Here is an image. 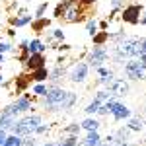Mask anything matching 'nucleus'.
<instances>
[{
	"mask_svg": "<svg viewBox=\"0 0 146 146\" xmlns=\"http://www.w3.org/2000/svg\"><path fill=\"white\" fill-rule=\"evenodd\" d=\"M6 136H8V131H6V129H0V146L4 144V140H6Z\"/></svg>",
	"mask_w": 146,
	"mask_h": 146,
	"instance_id": "obj_47",
	"label": "nucleus"
},
{
	"mask_svg": "<svg viewBox=\"0 0 146 146\" xmlns=\"http://www.w3.org/2000/svg\"><path fill=\"white\" fill-rule=\"evenodd\" d=\"M43 66H47V56L43 55V53H33V55H29V58H27L25 64H23V68H25L27 72H31L35 68H43Z\"/></svg>",
	"mask_w": 146,
	"mask_h": 146,
	"instance_id": "obj_12",
	"label": "nucleus"
},
{
	"mask_svg": "<svg viewBox=\"0 0 146 146\" xmlns=\"http://www.w3.org/2000/svg\"><path fill=\"white\" fill-rule=\"evenodd\" d=\"M62 14H64V8H62V4L58 2V4L55 6V18L56 20H62Z\"/></svg>",
	"mask_w": 146,
	"mask_h": 146,
	"instance_id": "obj_40",
	"label": "nucleus"
},
{
	"mask_svg": "<svg viewBox=\"0 0 146 146\" xmlns=\"http://www.w3.org/2000/svg\"><path fill=\"white\" fill-rule=\"evenodd\" d=\"M127 127H129L131 133H140V131L146 129V119L142 115H131L127 119Z\"/></svg>",
	"mask_w": 146,
	"mask_h": 146,
	"instance_id": "obj_13",
	"label": "nucleus"
},
{
	"mask_svg": "<svg viewBox=\"0 0 146 146\" xmlns=\"http://www.w3.org/2000/svg\"><path fill=\"white\" fill-rule=\"evenodd\" d=\"M47 92H49V84L47 82H41V84H33L31 86V94L35 98H45Z\"/></svg>",
	"mask_w": 146,
	"mask_h": 146,
	"instance_id": "obj_23",
	"label": "nucleus"
},
{
	"mask_svg": "<svg viewBox=\"0 0 146 146\" xmlns=\"http://www.w3.org/2000/svg\"><path fill=\"white\" fill-rule=\"evenodd\" d=\"M78 103V94L76 92L64 90L58 84H49V92L43 98V109L47 113H64L70 111Z\"/></svg>",
	"mask_w": 146,
	"mask_h": 146,
	"instance_id": "obj_1",
	"label": "nucleus"
},
{
	"mask_svg": "<svg viewBox=\"0 0 146 146\" xmlns=\"http://www.w3.org/2000/svg\"><path fill=\"white\" fill-rule=\"evenodd\" d=\"M31 22H33V16H29V14L10 18V25H12V27H25V25H29Z\"/></svg>",
	"mask_w": 146,
	"mask_h": 146,
	"instance_id": "obj_20",
	"label": "nucleus"
},
{
	"mask_svg": "<svg viewBox=\"0 0 146 146\" xmlns=\"http://www.w3.org/2000/svg\"><path fill=\"white\" fill-rule=\"evenodd\" d=\"M100 142H101L100 131H88V133H86V138H84V140H80L78 146H98Z\"/></svg>",
	"mask_w": 146,
	"mask_h": 146,
	"instance_id": "obj_17",
	"label": "nucleus"
},
{
	"mask_svg": "<svg viewBox=\"0 0 146 146\" xmlns=\"http://www.w3.org/2000/svg\"><path fill=\"white\" fill-rule=\"evenodd\" d=\"M12 105H14V109L20 113V115H25V113H33L35 111V105H33V98L29 96V94H20L16 100L12 101Z\"/></svg>",
	"mask_w": 146,
	"mask_h": 146,
	"instance_id": "obj_9",
	"label": "nucleus"
},
{
	"mask_svg": "<svg viewBox=\"0 0 146 146\" xmlns=\"http://www.w3.org/2000/svg\"><path fill=\"white\" fill-rule=\"evenodd\" d=\"M127 37H129V35L125 33L123 29H119V31H115V33H111V31H109V41H111L113 45L121 43V41H123V39H127Z\"/></svg>",
	"mask_w": 146,
	"mask_h": 146,
	"instance_id": "obj_30",
	"label": "nucleus"
},
{
	"mask_svg": "<svg viewBox=\"0 0 146 146\" xmlns=\"http://www.w3.org/2000/svg\"><path fill=\"white\" fill-rule=\"evenodd\" d=\"M29 25H31V29H33L37 35H41V33H45L47 27L51 25V20H49V18H33V22L29 23Z\"/></svg>",
	"mask_w": 146,
	"mask_h": 146,
	"instance_id": "obj_18",
	"label": "nucleus"
},
{
	"mask_svg": "<svg viewBox=\"0 0 146 146\" xmlns=\"http://www.w3.org/2000/svg\"><path fill=\"white\" fill-rule=\"evenodd\" d=\"M142 14H144V6H142V4H125L119 16H121V22H123V23L138 25Z\"/></svg>",
	"mask_w": 146,
	"mask_h": 146,
	"instance_id": "obj_5",
	"label": "nucleus"
},
{
	"mask_svg": "<svg viewBox=\"0 0 146 146\" xmlns=\"http://www.w3.org/2000/svg\"><path fill=\"white\" fill-rule=\"evenodd\" d=\"M76 4L84 6V8H90V6H94V4H96V0H76Z\"/></svg>",
	"mask_w": 146,
	"mask_h": 146,
	"instance_id": "obj_42",
	"label": "nucleus"
},
{
	"mask_svg": "<svg viewBox=\"0 0 146 146\" xmlns=\"http://www.w3.org/2000/svg\"><path fill=\"white\" fill-rule=\"evenodd\" d=\"M27 45H29V39H22L18 45V51H27Z\"/></svg>",
	"mask_w": 146,
	"mask_h": 146,
	"instance_id": "obj_43",
	"label": "nucleus"
},
{
	"mask_svg": "<svg viewBox=\"0 0 146 146\" xmlns=\"http://www.w3.org/2000/svg\"><path fill=\"white\" fill-rule=\"evenodd\" d=\"M138 41H140V55H144L146 53V37H138Z\"/></svg>",
	"mask_w": 146,
	"mask_h": 146,
	"instance_id": "obj_45",
	"label": "nucleus"
},
{
	"mask_svg": "<svg viewBox=\"0 0 146 146\" xmlns=\"http://www.w3.org/2000/svg\"><path fill=\"white\" fill-rule=\"evenodd\" d=\"M20 117V113L14 109V105H6V107H2L0 109V129H6V131H10V127L16 123V119Z\"/></svg>",
	"mask_w": 146,
	"mask_h": 146,
	"instance_id": "obj_11",
	"label": "nucleus"
},
{
	"mask_svg": "<svg viewBox=\"0 0 146 146\" xmlns=\"http://www.w3.org/2000/svg\"><path fill=\"white\" fill-rule=\"evenodd\" d=\"M113 80H115V72L111 70L107 76H100V78L96 80V84H98V86H103V88H109V84H111Z\"/></svg>",
	"mask_w": 146,
	"mask_h": 146,
	"instance_id": "obj_29",
	"label": "nucleus"
},
{
	"mask_svg": "<svg viewBox=\"0 0 146 146\" xmlns=\"http://www.w3.org/2000/svg\"><path fill=\"white\" fill-rule=\"evenodd\" d=\"M14 86H16V94H25L27 86H31V78L29 74H20L14 78Z\"/></svg>",
	"mask_w": 146,
	"mask_h": 146,
	"instance_id": "obj_15",
	"label": "nucleus"
},
{
	"mask_svg": "<svg viewBox=\"0 0 146 146\" xmlns=\"http://www.w3.org/2000/svg\"><path fill=\"white\" fill-rule=\"evenodd\" d=\"M109 72H111V68L105 66V64H103V66H98V68H96V74H98V76H107Z\"/></svg>",
	"mask_w": 146,
	"mask_h": 146,
	"instance_id": "obj_38",
	"label": "nucleus"
},
{
	"mask_svg": "<svg viewBox=\"0 0 146 146\" xmlns=\"http://www.w3.org/2000/svg\"><path fill=\"white\" fill-rule=\"evenodd\" d=\"M136 58H138V62L142 64V68H144V70H146V53H144V55H138V56H136Z\"/></svg>",
	"mask_w": 146,
	"mask_h": 146,
	"instance_id": "obj_48",
	"label": "nucleus"
},
{
	"mask_svg": "<svg viewBox=\"0 0 146 146\" xmlns=\"http://www.w3.org/2000/svg\"><path fill=\"white\" fill-rule=\"evenodd\" d=\"M51 35H53V39L58 41V43L64 41V31H62V27H55V29H51Z\"/></svg>",
	"mask_w": 146,
	"mask_h": 146,
	"instance_id": "obj_33",
	"label": "nucleus"
},
{
	"mask_svg": "<svg viewBox=\"0 0 146 146\" xmlns=\"http://www.w3.org/2000/svg\"><path fill=\"white\" fill-rule=\"evenodd\" d=\"M144 144H146V140H144Z\"/></svg>",
	"mask_w": 146,
	"mask_h": 146,
	"instance_id": "obj_55",
	"label": "nucleus"
},
{
	"mask_svg": "<svg viewBox=\"0 0 146 146\" xmlns=\"http://www.w3.org/2000/svg\"><path fill=\"white\" fill-rule=\"evenodd\" d=\"M88 74H90V64L86 60H78L68 70V80L72 84H84L86 78H88Z\"/></svg>",
	"mask_w": 146,
	"mask_h": 146,
	"instance_id": "obj_7",
	"label": "nucleus"
},
{
	"mask_svg": "<svg viewBox=\"0 0 146 146\" xmlns=\"http://www.w3.org/2000/svg\"><path fill=\"white\" fill-rule=\"evenodd\" d=\"M0 72H2V62H0Z\"/></svg>",
	"mask_w": 146,
	"mask_h": 146,
	"instance_id": "obj_54",
	"label": "nucleus"
},
{
	"mask_svg": "<svg viewBox=\"0 0 146 146\" xmlns=\"http://www.w3.org/2000/svg\"><path fill=\"white\" fill-rule=\"evenodd\" d=\"M29 78L33 84H41V82H49V68L43 66V68H35L29 72Z\"/></svg>",
	"mask_w": 146,
	"mask_h": 146,
	"instance_id": "obj_16",
	"label": "nucleus"
},
{
	"mask_svg": "<svg viewBox=\"0 0 146 146\" xmlns=\"http://www.w3.org/2000/svg\"><path fill=\"white\" fill-rule=\"evenodd\" d=\"M43 123V115L41 113H29V115H23V117H18L16 123L10 127L12 135H18V136H33L35 135V129Z\"/></svg>",
	"mask_w": 146,
	"mask_h": 146,
	"instance_id": "obj_2",
	"label": "nucleus"
},
{
	"mask_svg": "<svg viewBox=\"0 0 146 146\" xmlns=\"http://www.w3.org/2000/svg\"><path fill=\"white\" fill-rule=\"evenodd\" d=\"M98 27H100V31H107V29H109V22H107V20H103V22L98 23Z\"/></svg>",
	"mask_w": 146,
	"mask_h": 146,
	"instance_id": "obj_44",
	"label": "nucleus"
},
{
	"mask_svg": "<svg viewBox=\"0 0 146 146\" xmlns=\"http://www.w3.org/2000/svg\"><path fill=\"white\" fill-rule=\"evenodd\" d=\"M109 60V49L105 45H94L90 49V53H88V64H90V68H96L98 66H103L105 62Z\"/></svg>",
	"mask_w": 146,
	"mask_h": 146,
	"instance_id": "obj_6",
	"label": "nucleus"
},
{
	"mask_svg": "<svg viewBox=\"0 0 146 146\" xmlns=\"http://www.w3.org/2000/svg\"><path fill=\"white\" fill-rule=\"evenodd\" d=\"M111 146H133L131 142H113Z\"/></svg>",
	"mask_w": 146,
	"mask_h": 146,
	"instance_id": "obj_50",
	"label": "nucleus"
},
{
	"mask_svg": "<svg viewBox=\"0 0 146 146\" xmlns=\"http://www.w3.org/2000/svg\"><path fill=\"white\" fill-rule=\"evenodd\" d=\"M96 115H98V117H105V115H109V109H107V105H105V103H101Z\"/></svg>",
	"mask_w": 146,
	"mask_h": 146,
	"instance_id": "obj_41",
	"label": "nucleus"
},
{
	"mask_svg": "<svg viewBox=\"0 0 146 146\" xmlns=\"http://www.w3.org/2000/svg\"><path fill=\"white\" fill-rule=\"evenodd\" d=\"M22 146H37V138L35 136H23Z\"/></svg>",
	"mask_w": 146,
	"mask_h": 146,
	"instance_id": "obj_37",
	"label": "nucleus"
},
{
	"mask_svg": "<svg viewBox=\"0 0 146 146\" xmlns=\"http://www.w3.org/2000/svg\"><path fill=\"white\" fill-rule=\"evenodd\" d=\"M113 136H115V142H129L131 138V131H129V127L125 125V127H119L115 133H113Z\"/></svg>",
	"mask_w": 146,
	"mask_h": 146,
	"instance_id": "obj_22",
	"label": "nucleus"
},
{
	"mask_svg": "<svg viewBox=\"0 0 146 146\" xmlns=\"http://www.w3.org/2000/svg\"><path fill=\"white\" fill-rule=\"evenodd\" d=\"M4 84V76H2V72H0V86Z\"/></svg>",
	"mask_w": 146,
	"mask_h": 146,
	"instance_id": "obj_52",
	"label": "nucleus"
},
{
	"mask_svg": "<svg viewBox=\"0 0 146 146\" xmlns=\"http://www.w3.org/2000/svg\"><path fill=\"white\" fill-rule=\"evenodd\" d=\"M80 131H82L80 123H68L66 127L62 129V133H64V135H80Z\"/></svg>",
	"mask_w": 146,
	"mask_h": 146,
	"instance_id": "obj_31",
	"label": "nucleus"
},
{
	"mask_svg": "<svg viewBox=\"0 0 146 146\" xmlns=\"http://www.w3.org/2000/svg\"><path fill=\"white\" fill-rule=\"evenodd\" d=\"M47 49H49V45H47L41 37L29 39V45H27V53H29V55H33V53H43V55H45Z\"/></svg>",
	"mask_w": 146,
	"mask_h": 146,
	"instance_id": "obj_14",
	"label": "nucleus"
},
{
	"mask_svg": "<svg viewBox=\"0 0 146 146\" xmlns=\"http://www.w3.org/2000/svg\"><path fill=\"white\" fill-rule=\"evenodd\" d=\"M86 31H88V35H90V37H94V35L100 31V27H98V22H96L94 18H88V20H86Z\"/></svg>",
	"mask_w": 146,
	"mask_h": 146,
	"instance_id": "obj_28",
	"label": "nucleus"
},
{
	"mask_svg": "<svg viewBox=\"0 0 146 146\" xmlns=\"http://www.w3.org/2000/svg\"><path fill=\"white\" fill-rule=\"evenodd\" d=\"M78 142H80L78 135H68L66 138L58 140V144H56V146H78Z\"/></svg>",
	"mask_w": 146,
	"mask_h": 146,
	"instance_id": "obj_27",
	"label": "nucleus"
},
{
	"mask_svg": "<svg viewBox=\"0 0 146 146\" xmlns=\"http://www.w3.org/2000/svg\"><path fill=\"white\" fill-rule=\"evenodd\" d=\"M140 25H146V14L140 16Z\"/></svg>",
	"mask_w": 146,
	"mask_h": 146,
	"instance_id": "obj_51",
	"label": "nucleus"
},
{
	"mask_svg": "<svg viewBox=\"0 0 146 146\" xmlns=\"http://www.w3.org/2000/svg\"><path fill=\"white\" fill-rule=\"evenodd\" d=\"M49 10V0H43L37 8H35V14H33V18H45V12Z\"/></svg>",
	"mask_w": 146,
	"mask_h": 146,
	"instance_id": "obj_32",
	"label": "nucleus"
},
{
	"mask_svg": "<svg viewBox=\"0 0 146 146\" xmlns=\"http://www.w3.org/2000/svg\"><path fill=\"white\" fill-rule=\"evenodd\" d=\"M92 41H94V45H105V43H109V31H98L92 37Z\"/></svg>",
	"mask_w": 146,
	"mask_h": 146,
	"instance_id": "obj_24",
	"label": "nucleus"
},
{
	"mask_svg": "<svg viewBox=\"0 0 146 146\" xmlns=\"http://www.w3.org/2000/svg\"><path fill=\"white\" fill-rule=\"evenodd\" d=\"M105 105H107L109 115L113 117V121H115V123H119V121H127V119L133 115L131 107H127L123 101H119L117 98H109V100L105 101Z\"/></svg>",
	"mask_w": 146,
	"mask_h": 146,
	"instance_id": "obj_3",
	"label": "nucleus"
},
{
	"mask_svg": "<svg viewBox=\"0 0 146 146\" xmlns=\"http://www.w3.org/2000/svg\"><path fill=\"white\" fill-rule=\"evenodd\" d=\"M100 101H96V100H92L90 103H88V105H86V107H84V109H82V111L86 113V115H88V117H94V115H96V113H98V109H100Z\"/></svg>",
	"mask_w": 146,
	"mask_h": 146,
	"instance_id": "obj_25",
	"label": "nucleus"
},
{
	"mask_svg": "<svg viewBox=\"0 0 146 146\" xmlns=\"http://www.w3.org/2000/svg\"><path fill=\"white\" fill-rule=\"evenodd\" d=\"M80 127H82V131H100V127H101V123H100V119H96V117H86L82 123H80Z\"/></svg>",
	"mask_w": 146,
	"mask_h": 146,
	"instance_id": "obj_21",
	"label": "nucleus"
},
{
	"mask_svg": "<svg viewBox=\"0 0 146 146\" xmlns=\"http://www.w3.org/2000/svg\"><path fill=\"white\" fill-rule=\"evenodd\" d=\"M27 58H29V53H27V51H20L18 56H16V60H18V62H22V64H25V60H27Z\"/></svg>",
	"mask_w": 146,
	"mask_h": 146,
	"instance_id": "obj_39",
	"label": "nucleus"
},
{
	"mask_svg": "<svg viewBox=\"0 0 146 146\" xmlns=\"http://www.w3.org/2000/svg\"><path fill=\"white\" fill-rule=\"evenodd\" d=\"M98 146H109V144H107V142H103V140H101V142H100V144H98Z\"/></svg>",
	"mask_w": 146,
	"mask_h": 146,
	"instance_id": "obj_53",
	"label": "nucleus"
},
{
	"mask_svg": "<svg viewBox=\"0 0 146 146\" xmlns=\"http://www.w3.org/2000/svg\"><path fill=\"white\" fill-rule=\"evenodd\" d=\"M109 6H111V10H123L125 6V0H109Z\"/></svg>",
	"mask_w": 146,
	"mask_h": 146,
	"instance_id": "obj_35",
	"label": "nucleus"
},
{
	"mask_svg": "<svg viewBox=\"0 0 146 146\" xmlns=\"http://www.w3.org/2000/svg\"><path fill=\"white\" fill-rule=\"evenodd\" d=\"M58 144V140H47V142H43L41 146H56Z\"/></svg>",
	"mask_w": 146,
	"mask_h": 146,
	"instance_id": "obj_49",
	"label": "nucleus"
},
{
	"mask_svg": "<svg viewBox=\"0 0 146 146\" xmlns=\"http://www.w3.org/2000/svg\"><path fill=\"white\" fill-rule=\"evenodd\" d=\"M107 90L111 92V96L117 98V100H119V98H127V96L131 94V82L127 78H115L111 84H109Z\"/></svg>",
	"mask_w": 146,
	"mask_h": 146,
	"instance_id": "obj_8",
	"label": "nucleus"
},
{
	"mask_svg": "<svg viewBox=\"0 0 146 146\" xmlns=\"http://www.w3.org/2000/svg\"><path fill=\"white\" fill-rule=\"evenodd\" d=\"M49 131H51V125L49 123H41L39 125V127H37V129H35V135L33 136H39V135H45V133H49Z\"/></svg>",
	"mask_w": 146,
	"mask_h": 146,
	"instance_id": "obj_34",
	"label": "nucleus"
},
{
	"mask_svg": "<svg viewBox=\"0 0 146 146\" xmlns=\"http://www.w3.org/2000/svg\"><path fill=\"white\" fill-rule=\"evenodd\" d=\"M109 98H113V96H111V92L107 90V88H103V90H98L96 94H94V100L100 101V103H105V101L109 100Z\"/></svg>",
	"mask_w": 146,
	"mask_h": 146,
	"instance_id": "obj_26",
	"label": "nucleus"
},
{
	"mask_svg": "<svg viewBox=\"0 0 146 146\" xmlns=\"http://www.w3.org/2000/svg\"><path fill=\"white\" fill-rule=\"evenodd\" d=\"M0 109H2V107H0Z\"/></svg>",
	"mask_w": 146,
	"mask_h": 146,
	"instance_id": "obj_56",
	"label": "nucleus"
},
{
	"mask_svg": "<svg viewBox=\"0 0 146 146\" xmlns=\"http://www.w3.org/2000/svg\"><path fill=\"white\" fill-rule=\"evenodd\" d=\"M58 2L62 4V8H64V10H66L68 6H72V4H76V0H58Z\"/></svg>",
	"mask_w": 146,
	"mask_h": 146,
	"instance_id": "obj_46",
	"label": "nucleus"
},
{
	"mask_svg": "<svg viewBox=\"0 0 146 146\" xmlns=\"http://www.w3.org/2000/svg\"><path fill=\"white\" fill-rule=\"evenodd\" d=\"M64 74H66V70H64L62 64H56V66L49 68V84H58Z\"/></svg>",
	"mask_w": 146,
	"mask_h": 146,
	"instance_id": "obj_19",
	"label": "nucleus"
},
{
	"mask_svg": "<svg viewBox=\"0 0 146 146\" xmlns=\"http://www.w3.org/2000/svg\"><path fill=\"white\" fill-rule=\"evenodd\" d=\"M123 74L129 82H140L146 80V70L142 68V64L138 62V58H129L123 64Z\"/></svg>",
	"mask_w": 146,
	"mask_h": 146,
	"instance_id": "obj_4",
	"label": "nucleus"
},
{
	"mask_svg": "<svg viewBox=\"0 0 146 146\" xmlns=\"http://www.w3.org/2000/svg\"><path fill=\"white\" fill-rule=\"evenodd\" d=\"M84 16H88L86 14V8L84 6H80V4H72V6H68L64 14H62V22L66 23H78L84 20Z\"/></svg>",
	"mask_w": 146,
	"mask_h": 146,
	"instance_id": "obj_10",
	"label": "nucleus"
},
{
	"mask_svg": "<svg viewBox=\"0 0 146 146\" xmlns=\"http://www.w3.org/2000/svg\"><path fill=\"white\" fill-rule=\"evenodd\" d=\"M12 49H14V47H12V43H10V41H0V53H2V55L10 53Z\"/></svg>",
	"mask_w": 146,
	"mask_h": 146,
	"instance_id": "obj_36",
	"label": "nucleus"
}]
</instances>
